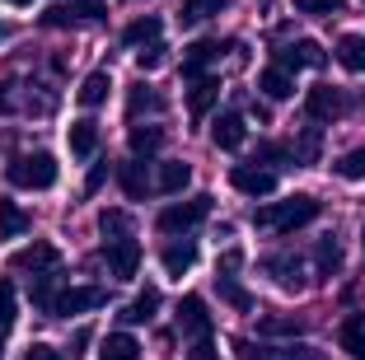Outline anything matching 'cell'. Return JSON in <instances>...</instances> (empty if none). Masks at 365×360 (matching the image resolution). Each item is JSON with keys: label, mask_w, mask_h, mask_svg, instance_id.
Listing matches in <instances>:
<instances>
[{"label": "cell", "mask_w": 365, "mask_h": 360, "mask_svg": "<svg viewBox=\"0 0 365 360\" xmlns=\"http://www.w3.org/2000/svg\"><path fill=\"white\" fill-rule=\"evenodd\" d=\"M319 220V202L314 197H286V202H272V206H258L253 211V225L262 230H277V234H290L300 230V225Z\"/></svg>", "instance_id": "1"}, {"label": "cell", "mask_w": 365, "mask_h": 360, "mask_svg": "<svg viewBox=\"0 0 365 360\" xmlns=\"http://www.w3.org/2000/svg\"><path fill=\"white\" fill-rule=\"evenodd\" d=\"M5 173H10L14 187H29V192H47V187H56V178H61V169H56V159L47 155V150H33V155H14Z\"/></svg>", "instance_id": "2"}, {"label": "cell", "mask_w": 365, "mask_h": 360, "mask_svg": "<svg viewBox=\"0 0 365 360\" xmlns=\"http://www.w3.org/2000/svg\"><path fill=\"white\" fill-rule=\"evenodd\" d=\"M211 215V197H187V202H173V206H164L160 211V230L164 234H187V230H197V225Z\"/></svg>", "instance_id": "3"}, {"label": "cell", "mask_w": 365, "mask_h": 360, "mask_svg": "<svg viewBox=\"0 0 365 360\" xmlns=\"http://www.w3.org/2000/svg\"><path fill=\"white\" fill-rule=\"evenodd\" d=\"M103 262H108V272L118 276V281H131L136 267H140V244H136V239H127V234L103 239Z\"/></svg>", "instance_id": "4"}, {"label": "cell", "mask_w": 365, "mask_h": 360, "mask_svg": "<svg viewBox=\"0 0 365 360\" xmlns=\"http://www.w3.org/2000/svg\"><path fill=\"white\" fill-rule=\"evenodd\" d=\"M98 304H108V290L103 286H71V290L56 295L52 314L56 318H80V314H89V309H98Z\"/></svg>", "instance_id": "5"}, {"label": "cell", "mask_w": 365, "mask_h": 360, "mask_svg": "<svg viewBox=\"0 0 365 360\" xmlns=\"http://www.w3.org/2000/svg\"><path fill=\"white\" fill-rule=\"evenodd\" d=\"M304 113H309L314 122H333V117H342V113H346L342 89H333V85H314L309 94H304Z\"/></svg>", "instance_id": "6"}, {"label": "cell", "mask_w": 365, "mask_h": 360, "mask_svg": "<svg viewBox=\"0 0 365 360\" xmlns=\"http://www.w3.org/2000/svg\"><path fill=\"white\" fill-rule=\"evenodd\" d=\"M235 356L239 360H319L309 346H258L248 337H235Z\"/></svg>", "instance_id": "7"}, {"label": "cell", "mask_w": 365, "mask_h": 360, "mask_svg": "<svg viewBox=\"0 0 365 360\" xmlns=\"http://www.w3.org/2000/svg\"><path fill=\"white\" fill-rule=\"evenodd\" d=\"M178 332L182 337H211V314H206L202 295H182L178 299Z\"/></svg>", "instance_id": "8"}, {"label": "cell", "mask_w": 365, "mask_h": 360, "mask_svg": "<svg viewBox=\"0 0 365 360\" xmlns=\"http://www.w3.org/2000/svg\"><path fill=\"white\" fill-rule=\"evenodd\" d=\"M230 182H235L244 197H267V192H277V173L258 169V164H239V169L230 173Z\"/></svg>", "instance_id": "9"}, {"label": "cell", "mask_w": 365, "mask_h": 360, "mask_svg": "<svg viewBox=\"0 0 365 360\" xmlns=\"http://www.w3.org/2000/svg\"><path fill=\"white\" fill-rule=\"evenodd\" d=\"M10 267H14V272H33V276H38V272H52V267H56V248L47 244V239H38V244L19 248V253L10 257Z\"/></svg>", "instance_id": "10"}, {"label": "cell", "mask_w": 365, "mask_h": 360, "mask_svg": "<svg viewBox=\"0 0 365 360\" xmlns=\"http://www.w3.org/2000/svg\"><path fill=\"white\" fill-rule=\"evenodd\" d=\"M220 52H225V47L211 43V38H202V43H192V47H182V80H202V71L211 61H220Z\"/></svg>", "instance_id": "11"}, {"label": "cell", "mask_w": 365, "mask_h": 360, "mask_svg": "<svg viewBox=\"0 0 365 360\" xmlns=\"http://www.w3.org/2000/svg\"><path fill=\"white\" fill-rule=\"evenodd\" d=\"M328 56H323L319 43H309V38H300V43H290L277 52V66H286V71H304V66H323Z\"/></svg>", "instance_id": "12"}, {"label": "cell", "mask_w": 365, "mask_h": 360, "mask_svg": "<svg viewBox=\"0 0 365 360\" xmlns=\"http://www.w3.org/2000/svg\"><path fill=\"white\" fill-rule=\"evenodd\" d=\"M118 182H122V192H127L131 202H145V192H150V173H145L140 155L127 159V164H118Z\"/></svg>", "instance_id": "13"}, {"label": "cell", "mask_w": 365, "mask_h": 360, "mask_svg": "<svg viewBox=\"0 0 365 360\" xmlns=\"http://www.w3.org/2000/svg\"><path fill=\"white\" fill-rule=\"evenodd\" d=\"M244 136H248V131H244V117H239V113H220V117H215L211 140L220 150H239V145H244Z\"/></svg>", "instance_id": "14"}, {"label": "cell", "mask_w": 365, "mask_h": 360, "mask_svg": "<svg viewBox=\"0 0 365 360\" xmlns=\"http://www.w3.org/2000/svg\"><path fill=\"white\" fill-rule=\"evenodd\" d=\"M66 140H71V155L76 159H89L98 150V122H89V117H80V122H71V131H66Z\"/></svg>", "instance_id": "15"}, {"label": "cell", "mask_w": 365, "mask_h": 360, "mask_svg": "<svg viewBox=\"0 0 365 360\" xmlns=\"http://www.w3.org/2000/svg\"><path fill=\"white\" fill-rule=\"evenodd\" d=\"M215 98H220V80H192V89H187V113L192 117H206L215 108Z\"/></svg>", "instance_id": "16"}, {"label": "cell", "mask_w": 365, "mask_h": 360, "mask_svg": "<svg viewBox=\"0 0 365 360\" xmlns=\"http://www.w3.org/2000/svg\"><path fill=\"white\" fill-rule=\"evenodd\" d=\"M258 89H262L267 98H277V103H281V98H290V94H295V80H290V71H286V66H267V71L258 75Z\"/></svg>", "instance_id": "17"}, {"label": "cell", "mask_w": 365, "mask_h": 360, "mask_svg": "<svg viewBox=\"0 0 365 360\" xmlns=\"http://www.w3.org/2000/svg\"><path fill=\"white\" fill-rule=\"evenodd\" d=\"M140 356V341L131 332H108L103 346H98V360H136Z\"/></svg>", "instance_id": "18"}, {"label": "cell", "mask_w": 365, "mask_h": 360, "mask_svg": "<svg viewBox=\"0 0 365 360\" xmlns=\"http://www.w3.org/2000/svg\"><path fill=\"white\" fill-rule=\"evenodd\" d=\"M155 309H160V290H155V286H145V290H140V295L131 299L127 309H122V323H131V328H136V323H150V318H155Z\"/></svg>", "instance_id": "19"}, {"label": "cell", "mask_w": 365, "mask_h": 360, "mask_svg": "<svg viewBox=\"0 0 365 360\" xmlns=\"http://www.w3.org/2000/svg\"><path fill=\"white\" fill-rule=\"evenodd\" d=\"M333 56H337V66H346L351 75H365V38H361V33H346Z\"/></svg>", "instance_id": "20"}, {"label": "cell", "mask_w": 365, "mask_h": 360, "mask_svg": "<svg viewBox=\"0 0 365 360\" xmlns=\"http://www.w3.org/2000/svg\"><path fill=\"white\" fill-rule=\"evenodd\" d=\"M192 262H197V244H192V239H182V244H169V248H164V272H169V276L192 272Z\"/></svg>", "instance_id": "21"}, {"label": "cell", "mask_w": 365, "mask_h": 360, "mask_svg": "<svg viewBox=\"0 0 365 360\" xmlns=\"http://www.w3.org/2000/svg\"><path fill=\"white\" fill-rule=\"evenodd\" d=\"M155 182H160V192H169V197H173V192H182L187 182H192V164L169 159V164H160V178H155Z\"/></svg>", "instance_id": "22"}, {"label": "cell", "mask_w": 365, "mask_h": 360, "mask_svg": "<svg viewBox=\"0 0 365 360\" xmlns=\"http://www.w3.org/2000/svg\"><path fill=\"white\" fill-rule=\"evenodd\" d=\"M108 89H113V75H108V71H94V75H85V85L76 89V98L85 108H98L108 98Z\"/></svg>", "instance_id": "23"}, {"label": "cell", "mask_w": 365, "mask_h": 360, "mask_svg": "<svg viewBox=\"0 0 365 360\" xmlns=\"http://www.w3.org/2000/svg\"><path fill=\"white\" fill-rule=\"evenodd\" d=\"M29 211H24V206H14V202H5V197H0V239H19L24 230H29Z\"/></svg>", "instance_id": "24"}, {"label": "cell", "mask_w": 365, "mask_h": 360, "mask_svg": "<svg viewBox=\"0 0 365 360\" xmlns=\"http://www.w3.org/2000/svg\"><path fill=\"white\" fill-rule=\"evenodd\" d=\"M337 341H342V351H351L356 360H365V314H351L342 323V332H337Z\"/></svg>", "instance_id": "25"}, {"label": "cell", "mask_w": 365, "mask_h": 360, "mask_svg": "<svg viewBox=\"0 0 365 360\" xmlns=\"http://www.w3.org/2000/svg\"><path fill=\"white\" fill-rule=\"evenodd\" d=\"M314 262H319V276H337V272H342V244H337L333 234H328V239H319Z\"/></svg>", "instance_id": "26"}, {"label": "cell", "mask_w": 365, "mask_h": 360, "mask_svg": "<svg viewBox=\"0 0 365 360\" xmlns=\"http://www.w3.org/2000/svg\"><path fill=\"white\" fill-rule=\"evenodd\" d=\"M258 332H262V337H295V332H304V318L267 314V318H258Z\"/></svg>", "instance_id": "27"}, {"label": "cell", "mask_w": 365, "mask_h": 360, "mask_svg": "<svg viewBox=\"0 0 365 360\" xmlns=\"http://www.w3.org/2000/svg\"><path fill=\"white\" fill-rule=\"evenodd\" d=\"M160 29H164V24L155 19V14H145V19H131L122 38H127L131 47H145V43H155V38H160Z\"/></svg>", "instance_id": "28"}, {"label": "cell", "mask_w": 365, "mask_h": 360, "mask_svg": "<svg viewBox=\"0 0 365 360\" xmlns=\"http://www.w3.org/2000/svg\"><path fill=\"white\" fill-rule=\"evenodd\" d=\"M262 267H267V272H277V281H281L286 290H300V286H304V276H300V262H295V257H267Z\"/></svg>", "instance_id": "29"}, {"label": "cell", "mask_w": 365, "mask_h": 360, "mask_svg": "<svg viewBox=\"0 0 365 360\" xmlns=\"http://www.w3.org/2000/svg\"><path fill=\"white\" fill-rule=\"evenodd\" d=\"M230 0H182V10H178V19L182 24H202V19H211V14H220Z\"/></svg>", "instance_id": "30"}, {"label": "cell", "mask_w": 365, "mask_h": 360, "mask_svg": "<svg viewBox=\"0 0 365 360\" xmlns=\"http://www.w3.org/2000/svg\"><path fill=\"white\" fill-rule=\"evenodd\" d=\"M215 286H220V299H225L230 309H239V314L253 309V295H248L244 286H235V276H215Z\"/></svg>", "instance_id": "31"}, {"label": "cell", "mask_w": 365, "mask_h": 360, "mask_svg": "<svg viewBox=\"0 0 365 360\" xmlns=\"http://www.w3.org/2000/svg\"><path fill=\"white\" fill-rule=\"evenodd\" d=\"M160 145H164L160 127H131V155H155Z\"/></svg>", "instance_id": "32"}, {"label": "cell", "mask_w": 365, "mask_h": 360, "mask_svg": "<svg viewBox=\"0 0 365 360\" xmlns=\"http://www.w3.org/2000/svg\"><path fill=\"white\" fill-rule=\"evenodd\" d=\"M127 108H131V117H140V113H160L164 98L155 94L150 85H136V89H131V98H127Z\"/></svg>", "instance_id": "33"}, {"label": "cell", "mask_w": 365, "mask_h": 360, "mask_svg": "<svg viewBox=\"0 0 365 360\" xmlns=\"http://www.w3.org/2000/svg\"><path fill=\"white\" fill-rule=\"evenodd\" d=\"M333 169H337V178H346V182H361V178H365V150H346V155L337 159Z\"/></svg>", "instance_id": "34"}, {"label": "cell", "mask_w": 365, "mask_h": 360, "mask_svg": "<svg viewBox=\"0 0 365 360\" xmlns=\"http://www.w3.org/2000/svg\"><path fill=\"white\" fill-rule=\"evenodd\" d=\"M98 230H103L108 239H118V234H127V230H131V215H127V211H118V206H113V211H98Z\"/></svg>", "instance_id": "35"}, {"label": "cell", "mask_w": 365, "mask_h": 360, "mask_svg": "<svg viewBox=\"0 0 365 360\" xmlns=\"http://www.w3.org/2000/svg\"><path fill=\"white\" fill-rule=\"evenodd\" d=\"M164 52H169V47L155 38V43H145V47L136 52V66H140V71H160V66H164Z\"/></svg>", "instance_id": "36"}, {"label": "cell", "mask_w": 365, "mask_h": 360, "mask_svg": "<svg viewBox=\"0 0 365 360\" xmlns=\"http://www.w3.org/2000/svg\"><path fill=\"white\" fill-rule=\"evenodd\" d=\"M43 24H47V29H71V24H76L71 0H66V5H47V10H43Z\"/></svg>", "instance_id": "37"}, {"label": "cell", "mask_w": 365, "mask_h": 360, "mask_svg": "<svg viewBox=\"0 0 365 360\" xmlns=\"http://www.w3.org/2000/svg\"><path fill=\"white\" fill-rule=\"evenodd\" d=\"M33 304L43 309V314H52V304H56V295H52V276L38 272V281H33Z\"/></svg>", "instance_id": "38"}, {"label": "cell", "mask_w": 365, "mask_h": 360, "mask_svg": "<svg viewBox=\"0 0 365 360\" xmlns=\"http://www.w3.org/2000/svg\"><path fill=\"white\" fill-rule=\"evenodd\" d=\"M14 323V286L0 276V328H10Z\"/></svg>", "instance_id": "39"}, {"label": "cell", "mask_w": 365, "mask_h": 360, "mask_svg": "<svg viewBox=\"0 0 365 360\" xmlns=\"http://www.w3.org/2000/svg\"><path fill=\"white\" fill-rule=\"evenodd\" d=\"M295 10L300 14H337L342 0H295Z\"/></svg>", "instance_id": "40"}, {"label": "cell", "mask_w": 365, "mask_h": 360, "mask_svg": "<svg viewBox=\"0 0 365 360\" xmlns=\"http://www.w3.org/2000/svg\"><path fill=\"white\" fill-rule=\"evenodd\" d=\"M71 10H76V19H103V0H71Z\"/></svg>", "instance_id": "41"}, {"label": "cell", "mask_w": 365, "mask_h": 360, "mask_svg": "<svg viewBox=\"0 0 365 360\" xmlns=\"http://www.w3.org/2000/svg\"><path fill=\"white\" fill-rule=\"evenodd\" d=\"M24 360H66L56 346H47V341H33L29 351H24Z\"/></svg>", "instance_id": "42"}, {"label": "cell", "mask_w": 365, "mask_h": 360, "mask_svg": "<svg viewBox=\"0 0 365 360\" xmlns=\"http://www.w3.org/2000/svg\"><path fill=\"white\" fill-rule=\"evenodd\" d=\"M103 178H108V164H94L89 178H85V192H98V187H103Z\"/></svg>", "instance_id": "43"}, {"label": "cell", "mask_w": 365, "mask_h": 360, "mask_svg": "<svg viewBox=\"0 0 365 360\" xmlns=\"http://www.w3.org/2000/svg\"><path fill=\"white\" fill-rule=\"evenodd\" d=\"M239 262H244V253H239V248H230V253L220 257V276H230V272H235Z\"/></svg>", "instance_id": "44"}, {"label": "cell", "mask_w": 365, "mask_h": 360, "mask_svg": "<svg viewBox=\"0 0 365 360\" xmlns=\"http://www.w3.org/2000/svg\"><path fill=\"white\" fill-rule=\"evenodd\" d=\"M258 159H290V155H286L281 145H262V150H258Z\"/></svg>", "instance_id": "45"}, {"label": "cell", "mask_w": 365, "mask_h": 360, "mask_svg": "<svg viewBox=\"0 0 365 360\" xmlns=\"http://www.w3.org/2000/svg\"><path fill=\"white\" fill-rule=\"evenodd\" d=\"M71 346H76V351H71V356H80V351L89 346V328H80V332H76V341H71Z\"/></svg>", "instance_id": "46"}, {"label": "cell", "mask_w": 365, "mask_h": 360, "mask_svg": "<svg viewBox=\"0 0 365 360\" xmlns=\"http://www.w3.org/2000/svg\"><path fill=\"white\" fill-rule=\"evenodd\" d=\"M10 5H33V0H10Z\"/></svg>", "instance_id": "47"}, {"label": "cell", "mask_w": 365, "mask_h": 360, "mask_svg": "<svg viewBox=\"0 0 365 360\" xmlns=\"http://www.w3.org/2000/svg\"><path fill=\"white\" fill-rule=\"evenodd\" d=\"M361 248H365V230H361Z\"/></svg>", "instance_id": "48"}, {"label": "cell", "mask_w": 365, "mask_h": 360, "mask_svg": "<svg viewBox=\"0 0 365 360\" xmlns=\"http://www.w3.org/2000/svg\"><path fill=\"white\" fill-rule=\"evenodd\" d=\"M0 356H5V341H0Z\"/></svg>", "instance_id": "49"}, {"label": "cell", "mask_w": 365, "mask_h": 360, "mask_svg": "<svg viewBox=\"0 0 365 360\" xmlns=\"http://www.w3.org/2000/svg\"><path fill=\"white\" fill-rule=\"evenodd\" d=\"M0 38H5V24H0Z\"/></svg>", "instance_id": "50"}]
</instances>
